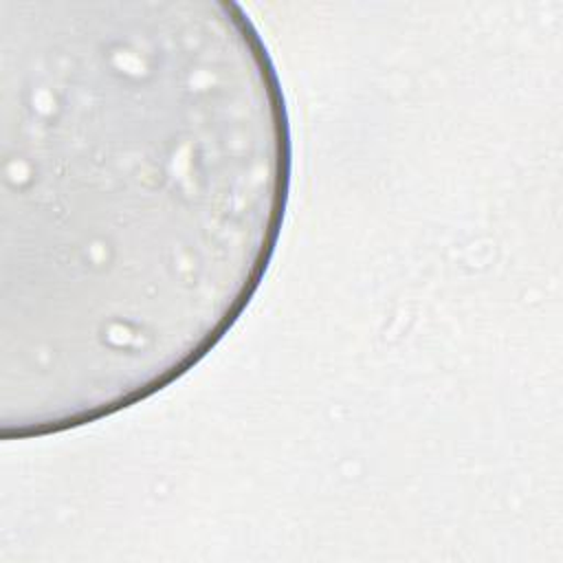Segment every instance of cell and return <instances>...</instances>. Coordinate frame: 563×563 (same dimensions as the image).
Segmentation results:
<instances>
[{"mask_svg": "<svg viewBox=\"0 0 563 563\" xmlns=\"http://www.w3.org/2000/svg\"><path fill=\"white\" fill-rule=\"evenodd\" d=\"M2 312L95 416L163 389L251 301L290 174L266 48L224 0L0 4ZM37 350V352H40Z\"/></svg>", "mask_w": 563, "mask_h": 563, "instance_id": "cell-1", "label": "cell"}]
</instances>
